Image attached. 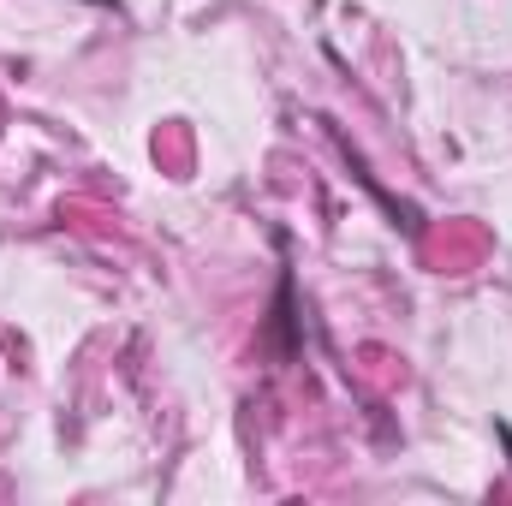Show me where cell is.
I'll use <instances>...</instances> for the list:
<instances>
[{"mask_svg":"<svg viewBox=\"0 0 512 506\" xmlns=\"http://www.w3.org/2000/svg\"><path fill=\"white\" fill-rule=\"evenodd\" d=\"M292 304H298V286H292V274H286V280H280V298H274V322H268L274 358H292V352H298V316H292Z\"/></svg>","mask_w":512,"mask_h":506,"instance_id":"1","label":"cell"},{"mask_svg":"<svg viewBox=\"0 0 512 506\" xmlns=\"http://www.w3.org/2000/svg\"><path fill=\"white\" fill-rule=\"evenodd\" d=\"M501 441H507V453H512V429H501Z\"/></svg>","mask_w":512,"mask_h":506,"instance_id":"2","label":"cell"}]
</instances>
